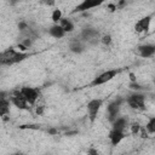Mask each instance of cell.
<instances>
[{
  "mask_svg": "<svg viewBox=\"0 0 155 155\" xmlns=\"http://www.w3.org/2000/svg\"><path fill=\"white\" fill-rule=\"evenodd\" d=\"M137 53H138L140 57H144V58L151 57V56L155 53V45H151V44L139 45V46L137 47Z\"/></svg>",
  "mask_w": 155,
  "mask_h": 155,
  "instance_id": "cell-11",
  "label": "cell"
},
{
  "mask_svg": "<svg viewBox=\"0 0 155 155\" xmlns=\"http://www.w3.org/2000/svg\"><path fill=\"white\" fill-rule=\"evenodd\" d=\"M61 19H62V11L58 10V8L53 10V12H52V21L54 22V24H58L61 22Z\"/></svg>",
  "mask_w": 155,
  "mask_h": 155,
  "instance_id": "cell-19",
  "label": "cell"
},
{
  "mask_svg": "<svg viewBox=\"0 0 155 155\" xmlns=\"http://www.w3.org/2000/svg\"><path fill=\"white\" fill-rule=\"evenodd\" d=\"M58 24L62 27V29H63L65 33H71V31L74 30V23H73L69 18H62Z\"/></svg>",
  "mask_w": 155,
  "mask_h": 155,
  "instance_id": "cell-17",
  "label": "cell"
},
{
  "mask_svg": "<svg viewBox=\"0 0 155 155\" xmlns=\"http://www.w3.org/2000/svg\"><path fill=\"white\" fill-rule=\"evenodd\" d=\"M29 54L25 52H21V51H16L13 47H10L5 51L1 52L0 54V63L1 65H12L16 63H19L22 61H24Z\"/></svg>",
  "mask_w": 155,
  "mask_h": 155,
  "instance_id": "cell-1",
  "label": "cell"
},
{
  "mask_svg": "<svg viewBox=\"0 0 155 155\" xmlns=\"http://www.w3.org/2000/svg\"><path fill=\"white\" fill-rule=\"evenodd\" d=\"M101 42H102L104 46H109V45L111 44V36H110L109 34L103 35V36L101 38Z\"/></svg>",
  "mask_w": 155,
  "mask_h": 155,
  "instance_id": "cell-20",
  "label": "cell"
},
{
  "mask_svg": "<svg viewBox=\"0 0 155 155\" xmlns=\"http://www.w3.org/2000/svg\"><path fill=\"white\" fill-rule=\"evenodd\" d=\"M98 30L94 29V28H85L81 33H80V39L86 44H91V45H94L97 44L98 41Z\"/></svg>",
  "mask_w": 155,
  "mask_h": 155,
  "instance_id": "cell-4",
  "label": "cell"
},
{
  "mask_svg": "<svg viewBox=\"0 0 155 155\" xmlns=\"http://www.w3.org/2000/svg\"><path fill=\"white\" fill-rule=\"evenodd\" d=\"M10 101H11V103H12L15 107H17L18 109H22V110H27V109H28L29 103H28L27 99L23 97L21 90L13 91V92L11 93V96H10Z\"/></svg>",
  "mask_w": 155,
  "mask_h": 155,
  "instance_id": "cell-6",
  "label": "cell"
},
{
  "mask_svg": "<svg viewBox=\"0 0 155 155\" xmlns=\"http://www.w3.org/2000/svg\"><path fill=\"white\" fill-rule=\"evenodd\" d=\"M119 70H115V69H111V70H107V71H103L99 75H97L92 82H91V86H99V85H103L110 80H113L116 75H117Z\"/></svg>",
  "mask_w": 155,
  "mask_h": 155,
  "instance_id": "cell-3",
  "label": "cell"
},
{
  "mask_svg": "<svg viewBox=\"0 0 155 155\" xmlns=\"http://www.w3.org/2000/svg\"><path fill=\"white\" fill-rule=\"evenodd\" d=\"M126 102L130 108L134 110H145V97L142 93H132L126 98Z\"/></svg>",
  "mask_w": 155,
  "mask_h": 155,
  "instance_id": "cell-2",
  "label": "cell"
},
{
  "mask_svg": "<svg viewBox=\"0 0 155 155\" xmlns=\"http://www.w3.org/2000/svg\"><path fill=\"white\" fill-rule=\"evenodd\" d=\"M139 130H140V126H139V124H138V122H133V124L131 125V132H132L133 134L138 133V132H139Z\"/></svg>",
  "mask_w": 155,
  "mask_h": 155,
  "instance_id": "cell-21",
  "label": "cell"
},
{
  "mask_svg": "<svg viewBox=\"0 0 155 155\" xmlns=\"http://www.w3.org/2000/svg\"><path fill=\"white\" fill-rule=\"evenodd\" d=\"M10 99H7L5 97V93L1 92V97H0V115L2 116V119H6V115L10 113Z\"/></svg>",
  "mask_w": 155,
  "mask_h": 155,
  "instance_id": "cell-13",
  "label": "cell"
},
{
  "mask_svg": "<svg viewBox=\"0 0 155 155\" xmlns=\"http://www.w3.org/2000/svg\"><path fill=\"white\" fill-rule=\"evenodd\" d=\"M145 130L148 133H155V116L150 117L145 125Z\"/></svg>",
  "mask_w": 155,
  "mask_h": 155,
  "instance_id": "cell-18",
  "label": "cell"
},
{
  "mask_svg": "<svg viewBox=\"0 0 155 155\" xmlns=\"http://www.w3.org/2000/svg\"><path fill=\"white\" fill-rule=\"evenodd\" d=\"M150 23H151V16H145L140 19H138L134 24V29L137 33L143 34V33H148L149 28H150Z\"/></svg>",
  "mask_w": 155,
  "mask_h": 155,
  "instance_id": "cell-9",
  "label": "cell"
},
{
  "mask_svg": "<svg viewBox=\"0 0 155 155\" xmlns=\"http://www.w3.org/2000/svg\"><path fill=\"white\" fill-rule=\"evenodd\" d=\"M21 92H22L23 97L27 99V102H28L30 105L35 104L36 101L39 99V96H40L39 90H36V88H34V87H22V88H21Z\"/></svg>",
  "mask_w": 155,
  "mask_h": 155,
  "instance_id": "cell-8",
  "label": "cell"
},
{
  "mask_svg": "<svg viewBox=\"0 0 155 155\" xmlns=\"http://www.w3.org/2000/svg\"><path fill=\"white\" fill-rule=\"evenodd\" d=\"M48 132H50L51 134H56V133H57V131H56V130H53V128H51V130H48Z\"/></svg>",
  "mask_w": 155,
  "mask_h": 155,
  "instance_id": "cell-24",
  "label": "cell"
},
{
  "mask_svg": "<svg viewBox=\"0 0 155 155\" xmlns=\"http://www.w3.org/2000/svg\"><path fill=\"white\" fill-rule=\"evenodd\" d=\"M102 4V1H91V0H84L82 2H80L73 11V13L75 12H84V11H87V10H91L93 7H97Z\"/></svg>",
  "mask_w": 155,
  "mask_h": 155,
  "instance_id": "cell-10",
  "label": "cell"
},
{
  "mask_svg": "<svg viewBox=\"0 0 155 155\" xmlns=\"http://www.w3.org/2000/svg\"><path fill=\"white\" fill-rule=\"evenodd\" d=\"M16 155H18V154H16Z\"/></svg>",
  "mask_w": 155,
  "mask_h": 155,
  "instance_id": "cell-26",
  "label": "cell"
},
{
  "mask_svg": "<svg viewBox=\"0 0 155 155\" xmlns=\"http://www.w3.org/2000/svg\"><path fill=\"white\" fill-rule=\"evenodd\" d=\"M111 124H113V130H117V131H122V132H125L126 127L128 126L127 119H125V117H117Z\"/></svg>",
  "mask_w": 155,
  "mask_h": 155,
  "instance_id": "cell-16",
  "label": "cell"
},
{
  "mask_svg": "<svg viewBox=\"0 0 155 155\" xmlns=\"http://www.w3.org/2000/svg\"><path fill=\"white\" fill-rule=\"evenodd\" d=\"M48 33H50L51 36H53V38H56V39H61V38H63V36L65 35V31L62 29V27H61L59 24H53V25L48 29Z\"/></svg>",
  "mask_w": 155,
  "mask_h": 155,
  "instance_id": "cell-15",
  "label": "cell"
},
{
  "mask_svg": "<svg viewBox=\"0 0 155 155\" xmlns=\"http://www.w3.org/2000/svg\"><path fill=\"white\" fill-rule=\"evenodd\" d=\"M69 48H70V51L71 52H74V53H81V52H84L85 51V42L79 38H76V39H73V40H70V42H69Z\"/></svg>",
  "mask_w": 155,
  "mask_h": 155,
  "instance_id": "cell-12",
  "label": "cell"
},
{
  "mask_svg": "<svg viewBox=\"0 0 155 155\" xmlns=\"http://www.w3.org/2000/svg\"><path fill=\"white\" fill-rule=\"evenodd\" d=\"M42 111H44V107H42V105H38V107H36V114L41 115Z\"/></svg>",
  "mask_w": 155,
  "mask_h": 155,
  "instance_id": "cell-23",
  "label": "cell"
},
{
  "mask_svg": "<svg viewBox=\"0 0 155 155\" xmlns=\"http://www.w3.org/2000/svg\"><path fill=\"white\" fill-rule=\"evenodd\" d=\"M154 82H155V79H154Z\"/></svg>",
  "mask_w": 155,
  "mask_h": 155,
  "instance_id": "cell-25",
  "label": "cell"
},
{
  "mask_svg": "<svg viewBox=\"0 0 155 155\" xmlns=\"http://www.w3.org/2000/svg\"><path fill=\"white\" fill-rule=\"evenodd\" d=\"M102 104H103V99H99V98L92 99L87 103V113H88V119L91 122H94V120L97 119V115H98V111Z\"/></svg>",
  "mask_w": 155,
  "mask_h": 155,
  "instance_id": "cell-5",
  "label": "cell"
},
{
  "mask_svg": "<svg viewBox=\"0 0 155 155\" xmlns=\"http://www.w3.org/2000/svg\"><path fill=\"white\" fill-rule=\"evenodd\" d=\"M109 139H110V143L113 144V145H117L125 137H126V134H125V132H122V131H117V130H111L110 132H109Z\"/></svg>",
  "mask_w": 155,
  "mask_h": 155,
  "instance_id": "cell-14",
  "label": "cell"
},
{
  "mask_svg": "<svg viewBox=\"0 0 155 155\" xmlns=\"http://www.w3.org/2000/svg\"><path fill=\"white\" fill-rule=\"evenodd\" d=\"M130 87H131L132 90H140V88H142V86H140V85H139L137 81L131 82V84H130Z\"/></svg>",
  "mask_w": 155,
  "mask_h": 155,
  "instance_id": "cell-22",
  "label": "cell"
},
{
  "mask_svg": "<svg viewBox=\"0 0 155 155\" xmlns=\"http://www.w3.org/2000/svg\"><path fill=\"white\" fill-rule=\"evenodd\" d=\"M124 99L122 98H117L113 102H110L107 107V111H108V119L110 122L115 121L117 119V115H119V111H120V107L122 104Z\"/></svg>",
  "mask_w": 155,
  "mask_h": 155,
  "instance_id": "cell-7",
  "label": "cell"
}]
</instances>
